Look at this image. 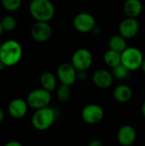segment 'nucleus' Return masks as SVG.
Masks as SVG:
<instances>
[{
  "instance_id": "f257e3e1",
  "label": "nucleus",
  "mask_w": 145,
  "mask_h": 146,
  "mask_svg": "<svg viewBox=\"0 0 145 146\" xmlns=\"http://www.w3.org/2000/svg\"><path fill=\"white\" fill-rule=\"evenodd\" d=\"M22 53L21 44L15 39H9L0 46V62L6 67H13L20 62Z\"/></svg>"
},
{
  "instance_id": "f03ea898",
  "label": "nucleus",
  "mask_w": 145,
  "mask_h": 146,
  "mask_svg": "<svg viewBox=\"0 0 145 146\" xmlns=\"http://www.w3.org/2000/svg\"><path fill=\"white\" fill-rule=\"evenodd\" d=\"M29 12L36 21L49 22L55 15V7L50 0H32L29 4Z\"/></svg>"
},
{
  "instance_id": "7ed1b4c3",
  "label": "nucleus",
  "mask_w": 145,
  "mask_h": 146,
  "mask_svg": "<svg viewBox=\"0 0 145 146\" xmlns=\"http://www.w3.org/2000/svg\"><path fill=\"white\" fill-rule=\"evenodd\" d=\"M56 115V110L49 106L37 110L32 117V127L38 131H45L54 124Z\"/></svg>"
},
{
  "instance_id": "20e7f679",
  "label": "nucleus",
  "mask_w": 145,
  "mask_h": 146,
  "mask_svg": "<svg viewBox=\"0 0 145 146\" xmlns=\"http://www.w3.org/2000/svg\"><path fill=\"white\" fill-rule=\"evenodd\" d=\"M144 55L137 47H127L121 52V63L130 71H135L141 68L144 62Z\"/></svg>"
},
{
  "instance_id": "39448f33",
  "label": "nucleus",
  "mask_w": 145,
  "mask_h": 146,
  "mask_svg": "<svg viewBox=\"0 0 145 146\" xmlns=\"http://www.w3.org/2000/svg\"><path fill=\"white\" fill-rule=\"evenodd\" d=\"M26 102L28 106L35 110L48 107L51 102V93L44 88L35 89L29 92Z\"/></svg>"
},
{
  "instance_id": "423d86ee",
  "label": "nucleus",
  "mask_w": 145,
  "mask_h": 146,
  "mask_svg": "<svg viewBox=\"0 0 145 146\" xmlns=\"http://www.w3.org/2000/svg\"><path fill=\"white\" fill-rule=\"evenodd\" d=\"M92 62V54L85 48H80L75 50L71 59V63L77 71H86L91 66Z\"/></svg>"
},
{
  "instance_id": "0eeeda50",
  "label": "nucleus",
  "mask_w": 145,
  "mask_h": 146,
  "mask_svg": "<svg viewBox=\"0 0 145 146\" xmlns=\"http://www.w3.org/2000/svg\"><path fill=\"white\" fill-rule=\"evenodd\" d=\"M73 27L79 33H87L92 32L97 25L95 17L88 12H81L75 15L73 21Z\"/></svg>"
},
{
  "instance_id": "6e6552de",
  "label": "nucleus",
  "mask_w": 145,
  "mask_h": 146,
  "mask_svg": "<svg viewBox=\"0 0 145 146\" xmlns=\"http://www.w3.org/2000/svg\"><path fill=\"white\" fill-rule=\"evenodd\" d=\"M82 119L87 124L94 125L99 123L104 117V110L102 106L95 104L86 105L81 112Z\"/></svg>"
},
{
  "instance_id": "1a4fd4ad",
  "label": "nucleus",
  "mask_w": 145,
  "mask_h": 146,
  "mask_svg": "<svg viewBox=\"0 0 145 146\" xmlns=\"http://www.w3.org/2000/svg\"><path fill=\"white\" fill-rule=\"evenodd\" d=\"M77 70L69 62H62L57 68V78L62 84L72 86L77 80Z\"/></svg>"
},
{
  "instance_id": "9d476101",
  "label": "nucleus",
  "mask_w": 145,
  "mask_h": 146,
  "mask_svg": "<svg viewBox=\"0 0 145 146\" xmlns=\"http://www.w3.org/2000/svg\"><path fill=\"white\" fill-rule=\"evenodd\" d=\"M31 35L35 41L38 43H44L50 38L52 35V28L49 22L36 21L32 26Z\"/></svg>"
},
{
  "instance_id": "9b49d317",
  "label": "nucleus",
  "mask_w": 145,
  "mask_h": 146,
  "mask_svg": "<svg viewBox=\"0 0 145 146\" xmlns=\"http://www.w3.org/2000/svg\"><path fill=\"white\" fill-rule=\"evenodd\" d=\"M140 25L136 18L126 17L119 25V34L125 38H132L139 32Z\"/></svg>"
},
{
  "instance_id": "f8f14e48",
  "label": "nucleus",
  "mask_w": 145,
  "mask_h": 146,
  "mask_svg": "<svg viewBox=\"0 0 145 146\" xmlns=\"http://www.w3.org/2000/svg\"><path fill=\"white\" fill-rule=\"evenodd\" d=\"M92 81L97 87L100 89H108L113 84L114 76L109 70L105 68H99L93 73Z\"/></svg>"
},
{
  "instance_id": "ddd939ff",
  "label": "nucleus",
  "mask_w": 145,
  "mask_h": 146,
  "mask_svg": "<svg viewBox=\"0 0 145 146\" xmlns=\"http://www.w3.org/2000/svg\"><path fill=\"white\" fill-rule=\"evenodd\" d=\"M28 107L26 100L22 98H15L9 104L8 113L15 119H21L26 115Z\"/></svg>"
},
{
  "instance_id": "4468645a",
  "label": "nucleus",
  "mask_w": 145,
  "mask_h": 146,
  "mask_svg": "<svg viewBox=\"0 0 145 146\" xmlns=\"http://www.w3.org/2000/svg\"><path fill=\"white\" fill-rule=\"evenodd\" d=\"M137 132L132 126H122L117 133V139L120 145L122 146H132L136 141Z\"/></svg>"
},
{
  "instance_id": "2eb2a0df",
  "label": "nucleus",
  "mask_w": 145,
  "mask_h": 146,
  "mask_svg": "<svg viewBox=\"0 0 145 146\" xmlns=\"http://www.w3.org/2000/svg\"><path fill=\"white\" fill-rule=\"evenodd\" d=\"M123 10L126 17L137 18L143 11V3L140 0H126Z\"/></svg>"
},
{
  "instance_id": "dca6fc26",
  "label": "nucleus",
  "mask_w": 145,
  "mask_h": 146,
  "mask_svg": "<svg viewBox=\"0 0 145 146\" xmlns=\"http://www.w3.org/2000/svg\"><path fill=\"white\" fill-rule=\"evenodd\" d=\"M113 96L119 103H127L132 98V90L127 85H120L115 88Z\"/></svg>"
},
{
  "instance_id": "f3484780",
  "label": "nucleus",
  "mask_w": 145,
  "mask_h": 146,
  "mask_svg": "<svg viewBox=\"0 0 145 146\" xmlns=\"http://www.w3.org/2000/svg\"><path fill=\"white\" fill-rule=\"evenodd\" d=\"M40 85L42 88L51 92L57 86L56 77L51 72H44L40 76Z\"/></svg>"
},
{
  "instance_id": "a211bd4d",
  "label": "nucleus",
  "mask_w": 145,
  "mask_h": 146,
  "mask_svg": "<svg viewBox=\"0 0 145 146\" xmlns=\"http://www.w3.org/2000/svg\"><path fill=\"white\" fill-rule=\"evenodd\" d=\"M109 46L110 50L118 51L120 53L123 52L128 47L126 38H125L121 34L112 36L109 40Z\"/></svg>"
},
{
  "instance_id": "6ab92c4d",
  "label": "nucleus",
  "mask_w": 145,
  "mask_h": 146,
  "mask_svg": "<svg viewBox=\"0 0 145 146\" xmlns=\"http://www.w3.org/2000/svg\"><path fill=\"white\" fill-rule=\"evenodd\" d=\"M103 61L108 67L113 68L121 63V53L109 49L104 53Z\"/></svg>"
},
{
  "instance_id": "aec40b11",
  "label": "nucleus",
  "mask_w": 145,
  "mask_h": 146,
  "mask_svg": "<svg viewBox=\"0 0 145 146\" xmlns=\"http://www.w3.org/2000/svg\"><path fill=\"white\" fill-rule=\"evenodd\" d=\"M72 95V90L70 86L62 84L56 90V97L61 102H68Z\"/></svg>"
},
{
  "instance_id": "412c9836",
  "label": "nucleus",
  "mask_w": 145,
  "mask_h": 146,
  "mask_svg": "<svg viewBox=\"0 0 145 146\" xmlns=\"http://www.w3.org/2000/svg\"><path fill=\"white\" fill-rule=\"evenodd\" d=\"M0 21L3 31L6 32H11L17 27V21L13 15H5L0 20Z\"/></svg>"
},
{
  "instance_id": "4be33fe9",
  "label": "nucleus",
  "mask_w": 145,
  "mask_h": 146,
  "mask_svg": "<svg viewBox=\"0 0 145 146\" xmlns=\"http://www.w3.org/2000/svg\"><path fill=\"white\" fill-rule=\"evenodd\" d=\"M130 72L131 71L128 68H126L122 63H121L120 65L112 68V74H113L114 78L117 79L119 80H126L129 76Z\"/></svg>"
},
{
  "instance_id": "5701e85b",
  "label": "nucleus",
  "mask_w": 145,
  "mask_h": 146,
  "mask_svg": "<svg viewBox=\"0 0 145 146\" xmlns=\"http://www.w3.org/2000/svg\"><path fill=\"white\" fill-rule=\"evenodd\" d=\"M1 3L8 11H15L20 9L22 0H1Z\"/></svg>"
},
{
  "instance_id": "b1692460",
  "label": "nucleus",
  "mask_w": 145,
  "mask_h": 146,
  "mask_svg": "<svg viewBox=\"0 0 145 146\" xmlns=\"http://www.w3.org/2000/svg\"><path fill=\"white\" fill-rule=\"evenodd\" d=\"M87 79L86 71H78L77 72V80L80 81H85Z\"/></svg>"
},
{
  "instance_id": "393cba45",
  "label": "nucleus",
  "mask_w": 145,
  "mask_h": 146,
  "mask_svg": "<svg viewBox=\"0 0 145 146\" xmlns=\"http://www.w3.org/2000/svg\"><path fill=\"white\" fill-rule=\"evenodd\" d=\"M88 146H104L103 142L99 139H92L89 144Z\"/></svg>"
},
{
  "instance_id": "a878e982",
  "label": "nucleus",
  "mask_w": 145,
  "mask_h": 146,
  "mask_svg": "<svg viewBox=\"0 0 145 146\" xmlns=\"http://www.w3.org/2000/svg\"><path fill=\"white\" fill-rule=\"evenodd\" d=\"M4 146H23L21 143H20L19 141H16V140H11L8 143H6Z\"/></svg>"
},
{
  "instance_id": "bb28decb",
  "label": "nucleus",
  "mask_w": 145,
  "mask_h": 146,
  "mask_svg": "<svg viewBox=\"0 0 145 146\" xmlns=\"http://www.w3.org/2000/svg\"><path fill=\"white\" fill-rule=\"evenodd\" d=\"M102 27H100V26H97V25H96L95 26V27L93 28V30H92V33L95 34V35H100L101 33H102Z\"/></svg>"
},
{
  "instance_id": "cd10ccee",
  "label": "nucleus",
  "mask_w": 145,
  "mask_h": 146,
  "mask_svg": "<svg viewBox=\"0 0 145 146\" xmlns=\"http://www.w3.org/2000/svg\"><path fill=\"white\" fill-rule=\"evenodd\" d=\"M3 119H4V113H3V110L0 108V123L3 122Z\"/></svg>"
},
{
  "instance_id": "c85d7f7f",
  "label": "nucleus",
  "mask_w": 145,
  "mask_h": 146,
  "mask_svg": "<svg viewBox=\"0 0 145 146\" xmlns=\"http://www.w3.org/2000/svg\"><path fill=\"white\" fill-rule=\"evenodd\" d=\"M141 112H142V115H144V117L145 118V100L143 102V104H142V106H141Z\"/></svg>"
},
{
  "instance_id": "c756f323",
  "label": "nucleus",
  "mask_w": 145,
  "mask_h": 146,
  "mask_svg": "<svg viewBox=\"0 0 145 146\" xmlns=\"http://www.w3.org/2000/svg\"><path fill=\"white\" fill-rule=\"evenodd\" d=\"M141 69H142V71H143V72L145 74V58L144 59V62H143V63H142Z\"/></svg>"
},
{
  "instance_id": "7c9ffc66",
  "label": "nucleus",
  "mask_w": 145,
  "mask_h": 146,
  "mask_svg": "<svg viewBox=\"0 0 145 146\" xmlns=\"http://www.w3.org/2000/svg\"><path fill=\"white\" fill-rule=\"evenodd\" d=\"M3 32V27H2V24H1V21H0V37H1Z\"/></svg>"
},
{
  "instance_id": "2f4dec72",
  "label": "nucleus",
  "mask_w": 145,
  "mask_h": 146,
  "mask_svg": "<svg viewBox=\"0 0 145 146\" xmlns=\"http://www.w3.org/2000/svg\"><path fill=\"white\" fill-rule=\"evenodd\" d=\"M28 1H30V2H31V1H32V0H28Z\"/></svg>"
}]
</instances>
